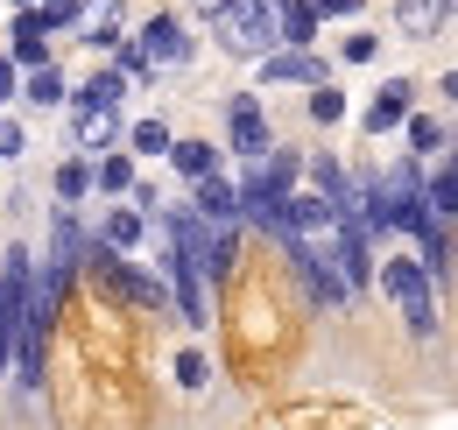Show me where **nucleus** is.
I'll list each match as a JSON object with an SVG mask.
<instances>
[{
    "label": "nucleus",
    "mask_w": 458,
    "mask_h": 430,
    "mask_svg": "<svg viewBox=\"0 0 458 430\" xmlns=\"http://www.w3.org/2000/svg\"><path fill=\"white\" fill-rule=\"evenodd\" d=\"M191 212L205 219V226H233V219H240V184H226L219 169H212V176H198V198H191Z\"/></svg>",
    "instance_id": "1a4fd4ad"
},
{
    "label": "nucleus",
    "mask_w": 458,
    "mask_h": 430,
    "mask_svg": "<svg viewBox=\"0 0 458 430\" xmlns=\"http://www.w3.org/2000/svg\"><path fill=\"white\" fill-rule=\"evenodd\" d=\"M127 142H134V156H170V127H163V120H134V134H127Z\"/></svg>",
    "instance_id": "5701e85b"
},
{
    "label": "nucleus",
    "mask_w": 458,
    "mask_h": 430,
    "mask_svg": "<svg viewBox=\"0 0 458 430\" xmlns=\"http://www.w3.org/2000/svg\"><path fill=\"white\" fill-rule=\"evenodd\" d=\"M452 7H458V0H452Z\"/></svg>",
    "instance_id": "2f4dec72"
},
{
    "label": "nucleus",
    "mask_w": 458,
    "mask_h": 430,
    "mask_svg": "<svg viewBox=\"0 0 458 430\" xmlns=\"http://www.w3.org/2000/svg\"><path fill=\"white\" fill-rule=\"evenodd\" d=\"M141 233H148V219L120 205V212H106V233H99V240H106L114 254H134V247H141Z\"/></svg>",
    "instance_id": "4468645a"
},
{
    "label": "nucleus",
    "mask_w": 458,
    "mask_h": 430,
    "mask_svg": "<svg viewBox=\"0 0 458 430\" xmlns=\"http://www.w3.org/2000/svg\"><path fill=\"white\" fill-rule=\"evenodd\" d=\"M78 269L92 275L114 304H141V311H170V282L163 275H148V269H134L127 254H114L106 240H85V262Z\"/></svg>",
    "instance_id": "f257e3e1"
},
{
    "label": "nucleus",
    "mask_w": 458,
    "mask_h": 430,
    "mask_svg": "<svg viewBox=\"0 0 458 430\" xmlns=\"http://www.w3.org/2000/svg\"><path fill=\"white\" fill-rule=\"evenodd\" d=\"M114 142H120V113H114V107H78V113H71V149L106 156Z\"/></svg>",
    "instance_id": "0eeeda50"
},
{
    "label": "nucleus",
    "mask_w": 458,
    "mask_h": 430,
    "mask_svg": "<svg viewBox=\"0 0 458 430\" xmlns=\"http://www.w3.org/2000/svg\"><path fill=\"white\" fill-rule=\"evenodd\" d=\"M261 85H332V78H325V56L276 50V56H261Z\"/></svg>",
    "instance_id": "6e6552de"
},
{
    "label": "nucleus",
    "mask_w": 458,
    "mask_h": 430,
    "mask_svg": "<svg viewBox=\"0 0 458 430\" xmlns=\"http://www.w3.org/2000/svg\"><path fill=\"white\" fill-rule=\"evenodd\" d=\"M7 64H14V71H43V64H50V29L36 22V7L14 14V50H7Z\"/></svg>",
    "instance_id": "9d476101"
},
{
    "label": "nucleus",
    "mask_w": 458,
    "mask_h": 430,
    "mask_svg": "<svg viewBox=\"0 0 458 430\" xmlns=\"http://www.w3.org/2000/svg\"><path fill=\"white\" fill-rule=\"evenodd\" d=\"M219 7H226V0H191V14H219Z\"/></svg>",
    "instance_id": "c756f323"
},
{
    "label": "nucleus",
    "mask_w": 458,
    "mask_h": 430,
    "mask_svg": "<svg viewBox=\"0 0 458 430\" xmlns=\"http://www.w3.org/2000/svg\"><path fill=\"white\" fill-rule=\"evenodd\" d=\"M212 381V360L205 353H176V388H205Z\"/></svg>",
    "instance_id": "393cba45"
},
{
    "label": "nucleus",
    "mask_w": 458,
    "mask_h": 430,
    "mask_svg": "<svg viewBox=\"0 0 458 430\" xmlns=\"http://www.w3.org/2000/svg\"><path fill=\"white\" fill-rule=\"evenodd\" d=\"M268 7H276V29H283V50H310V43H318L310 0H268Z\"/></svg>",
    "instance_id": "ddd939ff"
},
{
    "label": "nucleus",
    "mask_w": 458,
    "mask_h": 430,
    "mask_svg": "<svg viewBox=\"0 0 458 430\" xmlns=\"http://www.w3.org/2000/svg\"><path fill=\"white\" fill-rule=\"evenodd\" d=\"M352 7H360V0H310V14H318V22H345Z\"/></svg>",
    "instance_id": "cd10ccee"
},
{
    "label": "nucleus",
    "mask_w": 458,
    "mask_h": 430,
    "mask_svg": "<svg viewBox=\"0 0 458 430\" xmlns=\"http://www.w3.org/2000/svg\"><path fill=\"white\" fill-rule=\"evenodd\" d=\"M14 85H21V71H14L7 56H0V99H14Z\"/></svg>",
    "instance_id": "c85d7f7f"
},
{
    "label": "nucleus",
    "mask_w": 458,
    "mask_h": 430,
    "mask_svg": "<svg viewBox=\"0 0 458 430\" xmlns=\"http://www.w3.org/2000/svg\"><path fill=\"white\" fill-rule=\"evenodd\" d=\"M134 50L148 56V71H176V64H191V29L176 14H156V22H141Z\"/></svg>",
    "instance_id": "20e7f679"
},
{
    "label": "nucleus",
    "mask_w": 458,
    "mask_h": 430,
    "mask_svg": "<svg viewBox=\"0 0 458 430\" xmlns=\"http://www.w3.org/2000/svg\"><path fill=\"white\" fill-rule=\"evenodd\" d=\"M120 99H127V78L120 71H99V78L78 85V107H120Z\"/></svg>",
    "instance_id": "a211bd4d"
},
{
    "label": "nucleus",
    "mask_w": 458,
    "mask_h": 430,
    "mask_svg": "<svg viewBox=\"0 0 458 430\" xmlns=\"http://www.w3.org/2000/svg\"><path fill=\"white\" fill-rule=\"evenodd\" d=\"M409 107H416V85H409V78H388V85L374 92V107H367V134L402 127V120H409Z\"/></svg>",
    "instance_id": "9b49d317"
},
{
    "label": "nucleus",
    "mask_w": 458,
    "mask_h": 430,
    "mask_svg": "<svg viewBox=\"0 0 458 430\" xmlns=\"http://www.w3.org/2000/svg\"><path fill=\"white\" fill-rule=\"evenodd\" d=\"M226 134H233V149L240 156H261V149H276V134H268V113H261V99L254 92H240L226 107Z\"/></svg>",
    "instance_id": "423d86ee"
},
{
    "label": "nucleus",
    "mask_w": 458,
    "mask_h": 430,
    "mask_svg": "<svg viewBox=\"0 0 458 430\" xmlns=\"http://www.w3.org/2000/svg\"><path fill=\"white\" fill-rule=\"evenodd\" d=\"M374 50H381V43H374V36H367V29H352V36H345V64H374Z\"/></svg>",
    "instance_id": "a878e982"
},
{
    "label": "nucleus",
    "mask_w": 458,
    "mask_h": 430,
    "mask_svg": "<svg viewBox=\"0 0 458 430\" xmlns=\"http://www.w3.org/2000/svg\"><path fill=\"white\" fill-rule=\"evenodd\" d=\"M21 99H29V107H64V99H71V85H64V71H57V64H43V71H29Z\"/></svg>",
    "instance_id": "2eb2a0df"
},
{
    "label": "nucleus",
    "mask_w": 458,
    "mask_h": 430,
    "mask_svg": "<svg viewBox=\"0 0 458 430\" xmlns=\"http://www.w3.org/2000/svg\"><path fill=\"white\" fill-rule=\"evenodd\" d=\"M445 22H452V0H395V29H402V36H416V43L437 36Z\"/></svg>",
    "instance_id": "f8f14e48"
},
{
    "label": "nucleus",
    "mask_w": 458,
    "mask_h": 430,
    "mask_svg": "<svg viewBox=\"0 0 458 430\" xmlns=\"http://www.w3.org/2000/svg\"><path fill=\"white\" fill-rule=\"evenodd\" d=\"M381 289L402 304V318H409V331H416V339H430V331H437V297H430L423 262H381Z\"/></svg>",
    "instance_id": "7ed1b4c3"
},
{
    "label": "nucleus",
    "mask_w": 458,
    "mask_h": 430,
    "mask_svg": "<svg viewBox=\"0 0 458 430\" xmlns=\"http://www.w3.org/2000/svg\"><path fill=\"white\" fill-rule=\"evenodd\" d=\"M78 43L120 50V43H127V7H120V0H78Z\"/></svg>",
    "instance_id": "39448f33"
},
{
    "label": "nucleus",
    "mask_w": 458,
    "mask_h": 430,
    "mask_svg": "<svg viewBox=\"0 0 458 430\" xmlns=\"http://www.w3.org/2000/svg\"><path fill=\"white\" fill-rule=\"evenodd\" d=\"M310 120H318V127H339L345 120V92L339 85H310Z\"/></svg>",
    "instance_id": "4be33fe9"
},
{
    "label": "nucleus",
    "mask_w": 458,
    "mask_h": 430,
    "mask_svg": "<svg viewBox=\"0 0 458 430\" xmlns=\"http://www.w3.org/2000/svg\"><path fill=\"white\" fill-rule=\"evenodd\" d=\"M14 7H43V0H14Z\"/></svg>",
    "instance_id": "7c9ffc66"
},
{
    "label": "nucleus",
    "mask_w": 458,
    "mask_h": 430,
    "mask_svg": "<svg viewBox=\"0 0 458 430\" xmlns=\"http://www.w3.org/2000/svg\"><path fill=\"white\" fill-rule=\"evenodd\" d=\"M92 191H114V198H120V191H134V162H127V156H99V162H92Z\"/></svg>",
    "instance_id": "aec40b11"
},
{
    "label": "nucleus",
    "mask_w": 458,
    "mask_h": 430,
    "mask_svg": "<svg viewBox=\"0 0 458 430\" xmlns=\"http://www.w3.org/2000/svg\"><path fill=\"white\" fill-rule=\"evenodd\" d=\"M423 205H430L437 219H458V169H452V162H445V169L423 184Z\"/></svg>",
    "instance_id": "f3484780"
},
{
    "label": "nucleus",
    "mask_w": 458,
    "mask_h": 430,
    "mask_svg": "<svg viewBox=\"0 0 458 430\" xmlns=\"http://www.w3.org/2000/svg\"><path fill=\"white\" fill-rule=\"evenodd\" d=\"M170 162L198 184V176H212V169H219V149H212V142H170Z\"/></svg>",
    "instance_id": "dca6fc26"
},
{
    "label": "nucleus",
    "mask_w": 458,
    "mask_h": 430,
    "mask_svg": "<svg viewBox=\"0 0 458 430\" xmlns=\"http://www.w3.org/2000/svg\"><path fill=\"white\" fill-rule=\"evenodd\" d=\"M36 22H43L50 36H57V29H78V0H43V7H36Z\"/></svg>",
    "instance_id": "b1692460"
},
{
    "label": "nucleus",
    "mask_w": 458,
    "mask_h": 430,
    "mask_svg": "<svg viewBox=\"0 0 458 430\" xmlns=\"http://www.w3.org/2000/svg\"><path fill=\"white\" fill-rule=\"evenodd\" d=\"M29 149V134H21V120H0V162H14Z\"/></svg>",
    "instance_id": "bb28decb"
},
{
    "label": "nucleus",
    "mask_w": 458,
    "mask_h": 430,
    "mask_svg": "<svg viewBox=\"0 0 458 430\" xmlns=\"http://www.w3.org/2000/svg\"><path fill=\"white\" fill-rule=\"evenodd\" d=\"M212 36H219V50H233V56H276L283 50V29H276V7H268V0H226V7L212 14Z\"/></svg>",
    "instance_id": "f03ea898"
},
{
    "label": "nucleus",
    "mask_w": 458,
    "mask_h": 430,
    "mask_svg": "<svg viewBox=\"0 0 458 430\" xmlns=\"http://www.w3.org/2000/svg\"><path fill=\"white\" fill-rule=\"evenodd\" d=\"M402 134H409V156H437V149H445V127H437L430 113H409Z\"/></svg>",
    "instance_id": "6ab92c4d"
},
{
    "label": "nucleus",
    "mask_w": 458,
    "mask_h": 430,
    "mask_svg": "<svg viewBox=\"0 0 458 430\" xmlns=\"http://www.w3.org/2000/svg\"><path fill=\"white\" fill-rule=\"evenodd\" d=\"M85 191H92V162H85V156H71V162L57 169V198H64V205H78Z\"/></svg>",
    "instance_id": "412c9836"
}]
</instances>
